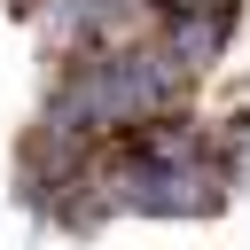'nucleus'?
Instances as JSON below:
<instances>
[{"mask_svg": "<svg viewBox=\"0 0 250 250\" xmlns=\"http://www.w3.org/2000/svg\"><path fill=\"white\" fill-rule=\"evenodd\" d=\"M94 188H102L109 211H141V219H203V211L227 203L234 156L211 141L203 117L172 109V117L125 133V141H109L102 164H94Z\"/></svg>", "mask_w": 250, "mask_h": 250, "instance_id": "f03ea898", "label": "nucleus"}, {"mask_svg": "<svg viewBox=\"0 0 250 250\" xmlns=\"http://www.w3.org/2000/svg\"><path fill=\"white\" fill-rule=\"evenodd\" d=\"M234 23H242V0H219V8H172V16H156V47L172 55L180 78H203V70L227 55Z\"/></svg>", "mask_w": 250, "mask_h": 250, "instance_id": "20e7f679", "label": "nucleus"}, {"mask_svg": "<svg viewBox=\"0 0 250 250\" xmlns=\"http://www.w3.org/2000/svg\"><path fill=\"white\" fill-rule=\"evenodd\" d=\"M156 16L164 0H47L39 23L62 55H109V47H141Z\"/></svg>", "mask_w": 250, "mask_h": 250, "instance_id": "7ed1b4c3", "label": "nucleus"}, {"mask_svg": "<svg viewBox=\"0 0 250 250\" xmlns=\"http://www.w3.org/2000/svg\"><path fill=\"white\" fill-rule=\"evenodd\" d=\"M180 102H188V78L172 70V55H164L156 39H141V47H109V55H70L62 78L47 86L31 133L102 156L109 141H125V133L172 117Z\"/></svg>", "mask_w": 250, "mask_h": 250, "instance_id": "f257e3e1", "label": "nucleus"}]
</instances>
